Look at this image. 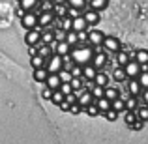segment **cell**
<instances>
[{
	"mask_svg": "<svg viewBox=\"0 0 148 144\" xmlns=\"http://www.w3.org/2000/svg\"><path fill=\"white\" fill-rule=\"evenodd\" d=\"M75 49L69 51V56H71V60L75 62V64L83 66V64H88L92 58V54H94V51H92V47H88V45H73Z\"/></svg>",
	"mask_w": 148,
	"mask_h": 144,
	"instance_id": "1",
	"label": "cell"
},
{
	"mask_svg": "<svg viewBox=\"0 0 148 144\" xmlns=\"http://www.w3.org/2000/svg\"><path fill=\"white\" fill-rule=\"evenodd\" d=\"M122 68H124V73H126L127 79H135V77L141 73V64H139L137 60H133V58H131V60H127Z\"/></svg>",
	"mask_w": 148,
	"mask_h": 144,
	"instance_id": "2",
	"label": "cell"
},
{
	"mask_svg": "<svg viewBox=\"0 0 148 144\" xmlns=\"http://www.w3.org/2000/svg\"><path fill=\"white\" fill-rule=\"evenodd\" d=\"M45 69H47L49 73H56L58 69H62V56L60 54H51L47 58V62H45Z\"/></svg>",
	"mask_w": 148,
	"mask_h": 144,
	"instance_id": "3",
	"label": "cell"
},
{
	"mask_svg": "<svg viewBox=\"0 0 148 144\" xmlns=\"http://www.w3.org/2000/svg\"><path fill=\"white\" fill-rule=\"evenodd\" d=\"M19 21H21L23 28H26V30L36 28L38 26V13H34V11H25V15H23Z\"/></svg>",
	"mask_w": 148,
	"mask_h": 144,
	"instance_id": "4",
	"label": "cell"
},
{
	"mask_svg": "<svg viewBox=\"0 0 148 144\" xmlns=\"http://www.w3.org/2000/svg\"><path fill=\"white\" fill-rule=\"evenodd\" d=\"M49 47L54 54H60V56H64V54H68L69 51H71V45L66 43V41H51Z\"/></svg>",
	"mask_w": 148,
	"mask_h": 144,
	"instance_id": "5",
	"label": "cell"
},
{
	"mask_svg": "<svg viewBox=\"0 0 148 144\" xmlns=\"http://www.w3.org/2000/svg\"><path fill=\"white\" fill-rule=\"evenodd\" d=\"M101 45H103V49L107 51V53H116V51L120 49V41L112 36H105L103 41H101Z\"/></svg>",
	"mask_w": 148,
	"mask_h": 144,
	"instance_id": "6",
	"label": "cell"
},
{
	"mask_svg": "<svg viewBox=\"0 0 148 144\" xmlns=\"http://www.w3.org/2000/svg\"><path fill=\"white\" fill-rule=\"evenodd\" d=\"M90 64L94 66L96 69H103L105 66H107V54H105L103 51H99V53L92 54V58H90Z\"/></svg>",
	"mask_w": 148,
	"mask_h": 144,
	"instance_id": "7",
	"label": "cell"
},
{
	"mask_svg": "<svg viewBox=\"0 0 148 144\" xmlns=\"http://www.w3.org/2000/svg\"><path fill=\"white\" fill-rule=\"evenodd\" d=\"M40 36H41V30L38 28V26L36 28H30L25 36V43L26 45H38L40 43Z\"/></svg>",
	"mask_w": 148,
	"mask_h": 144,
	"instance_id": "8",
	"label": "cell"
},
{
	"mask_svg": "<svg viewBox=\"0 0 148 144\" xmlns=\"http://www.w3.org/2000/svg\"><path fill=\"white\" fill-rule=\"evenodd\" d=\"M53 21H54L53 11H40V13H38V25L43 26V28L51 26V25H53Z\"/></svg>",
	"mask_w": 148,
	"mask_h": 144,
	"instance_id": "9",
	"label": "cell"
},
{
	"mask_svg": "<svg viewBox=\"0 0 148 144\" xmlns=\"http://www.w3.org/2000/svg\"><path fill=\"white\" fill-rule=\"evenodd\" d=\"M83 17H84V21H86L88 26H94V25H98V23H99V11L90 10V8H88V10L83 13Z\"/></svg>",
	"mask_w": 148,
	"mask_h": 144,
	"instance_id": "10",
	"label": "cell"
},
{
	"mask_svg": "<svg viewBox=\"0 0 148 144\" xmlns=\"http://www.w3.org/2000/svg\"><path fill=\"white\" fill-rule=\"evenodd\" d=\"M71 30H75V32H79V30H88V25H86V21H84L83 13L71 19Z\"/></svg>",
	"mask_w": 148,
	"mask_h": 144,
	"instance_id": "11",
	"label": "cell"
},
{
	"mask_svg": "<svg viewBox=\"0 0 148 144\" xmlns=\"http://www.w3.org/2000/svg\"><path fill=\"white\" fill-rule=\"evenodd\" d=\"M81 71H83V79L92 81V79H94V75L98 73V69H96L94 66L88 62V64H83V66H81Z\"/></svg>",
	"mask_w": 148,
	"mask_h": 144,
	"instance_id": "12",
	"label": "cell"
},
{
	"mask_svg": "<svg viewBox=\"0 0 148 144\" xmlns=\"http://www.w3.org/2000/svg\"><path fill=\"white\" fill-rule=\"evenodd\" d=\"M45 86H49L51 90H58V86H60V79H58L56 73H49L47 77H45Z\"/></svg>",
	"mask_w": 148,
	"mask_h": 144,
	"instance_id": "13",
	"label": "cell"
},
{
	"mask_svg": "<svg viewBox=\"0 0 148 144\" xmlns=\"http://www.w3.org/2000/svg\"><path fill=\"white\" fill-rule=\"evenodd\" d=\"M103 32L101 30H88V41H90L92 45H101V41H103Z\"/></svg>",
	"mask_w": 148,
	"mask_h": 144,
	"instance_id": "14",
	"label": "cell"
},
{
	"mask_svg": "<svg viewBox=\"0 0 148 144\" xmlns=\"http://www.w3.org/2000/svg\"><path fill=\"white\" fill-rule=\"evenodd\" d=\"M92 101H94V97H92V94H90L88 90H83V92H81V96L77 97V103H79L83 109L86 107V105H90Z\"/></svg>",
	"mask_w": 148,
	"mask_h": 144,
	"instance_id": "15",
	"label": "cell"
},
{
	"mask_svg": "<svg viewBox=\"0 0 148 144\" xmlns=\"http://www.w3.org/2000/svg\"><path fill=\"white\" fill-rule=\"evenodd\" d=\"M92 81H94V84H98V86H107V84H109V77H107V73H105V71H98V73H96V75H94V79H92Z\"/></svg>",
	"mask_w": 148,
	"mask_h": 144,
	"instance_id": "16",
	"label": "cell"
},
{
	"mask_svg": "<svg viewBox=\"0 0 148 144\" xmlns=\"http://www.w3.org/2000/svg\"><path fill=\"white\" fill-rule=\"evenodd\" d=\"M53 15L54 17H58V19H62V17H66V11H68V6L66 4H53Z\"/></svg>",
	"mask_w": 148,
	"mask_h": 144,
	"instance_id": "17",
	"label": "cell"
},
{
	"mask_svg": "<svg viewBox=\"0 0 148 144\" xmlns=\"http://www.w3.org/2000/svg\"><path fill=\"white\" fill-rule=\"evenodd\" d=\"M107 6H109V0H90L88 2V8L96 10V11H103Z\"/></svg>",
	"mask_w": 148,
	"mask_h": 144,
	"instance_id": "18",
	"label": "cell"
},
{
	"mask_svg": "<svg viewBox=\"0 0 148 144\" xmlns=\"http://www.w3.org/2000/svg\"><path fill=\"white\" fill-rule=\"evenodd\" d=\"M141 84L137 83V79H130V83H127V92H130L131 96H139L141 94Z\"/></svg>",
	"mask_w": 148,
	"mask_h": 144,
	"instance_id": "19",
	"label": "cell"
},
{
	"mask_svg": "<svg viewBox=\"0 0 148 144\" xmlns=\"http://www.w3.org/2000/svg\"><path fill=\"white\" fill-rule=\"evenodd\" d=\"M19 6L23 8L25 11H34L38 8V4H40V0H19Z\"/></svg>",
	"mask_w": 148,
	"mask_h": 144,
	"instance_id": "20",
	"label": "cell"
},
{
	"mask_svg": "<svg viewBox=\"0 0 148 144\" xmlns=\"http://www.w3.org/2000/svg\"><path fill=\"white\" fill-rule=\"evenodd\" d=\"M114 54H116V56H114V62H116V66H120V68H122V66L130 60V54H127L126 51H116Z\"/></svg>",
	"mask_w": 148,
	"mask_h": 144,
	"instance_id": "21",
	"label": "cell"
},
{
	"mask_svg": "<svg viewBox=\"0 0 148 144\" xmlns=\"http://www.w3.org/2000/svg\"><path fill=\"white\" fill-rule=\"evenodd\" d=\"M124 105H126V111H135L139 107V101H137V96H127L124 99Z\"/></svg>",
	"mask_w": 148,
	"mask_h": 144,
	"instance_id": "22",
	"label": "cell"
},
{
	"mask_svg": "<svg viewBox=\"0 0 148 144\" xmlns=\"http://www.w3.org/2000/svg\"><path fill=\"white\" fill-rule=\"evenodd\" d=\"M47 75H49V71L45 69V66L43 68H34V79H36L38 83H43Z\"/></svg>",
	"mask_w": 148,
	"mask_h": 144,
	"instance_id": "23",
	"label": "cell"
},
{
	"mask_svg": "<svg viewBox=\"0 0 148 144\" xmlns=\"http://www.w3.org/2000/svg\"><path fill=\"white\" fill-rule=\"evenodd\" d=\"M94 103H96V107L99 109V112H105L107 109H111V101H109L107 97H98Z\"/></svg>",
	"mask_w": 148,
	"mask_h": 144,
	"instance_id": "24",
	"label": "cell"
},
{
	"mask_svg": "<svg viewBox=\"0 0 148 144\" xmlns=\"http://www.w3.org/2000/svg\"><path fill=\"white\" fill-rule=\"evenodd\" d=\"M135 114H137L139 120L146 122V120H148V107H146V105H139V107L135 109Z\"/></svg>",
	"mask_w": 148,
	"mask_h": 144,
	"instance_id": "25",
	"label": "cell"
},
{
	"mask_svg": "<svg viewBox=\"0 0 148 144\" xmlns=\"http://www.w3.org/2000/svg\"><path fill=\"white\" fill-rule=\"evenodd\" d=\"M45 58L43 56H40V54H32L30 56V64H32V68H43L45 66Z\"/></svg>",
	"mask_w": 148,
	"mask_h": 144,
	"instance_id": "26",
	"label": "cell"
},
{
	"mask_svg": "<svg viewBox=\"0 0 148 144\" xmlns=\"http://www.w3.org/2000/svg\"><path fill=\"white\" fill-rule=\"evenodd\" d=\"M111 109H114L116 112H124V111H126V105H124V99H120V97H114V99L111 101Z\"/></svg>",
	"mask_w": 148,
	"mask_h": 144,
	"instance_id": "27",
	"label": "cell"
},
{
	"mask_svg": "<svg viewBox=\"0 0 148 144\" xmlns=\"http://www.w3.org/2000/svg\"><path fill=\"white\" fill-rule=\"evenodd\" d=\"M51 41H54L53 30H43V32H41V36H40V43H45V45H49Z\"/></svg>",
	"mask_w": 148,
	"mask_h": 144,
	"instance_id": "28",
	"label": "cell"
},
{
	"mask_svg": "<svg viewBox=\"0 0 148 144\" xmlns=\"http://www.w3.org/2000/svg\"><path fill=\"white\" fill-rule=\"evenodd\" d=\"M103 97H107L109 101H112L114 97H118V90L112 88V86H105L103 88Z\"/></svg>",
	"mask_w": 148,
	"mask_h": 144,
	"instance_id": "29",
	"label": "cell"
},
{
	"mask_svg": "<svg viewBox=\"0 0 148 144\" xmlns=\"http://www.w3.org/2000/svg\"><path fill=\"white\" fill-rule=\"evenodd\" d=\"M133 60H137L139 64H146V62H148V53H146L145 49H139L137 53H135Z\"/></svg>",
	"mask_w": 148,
	"mask_h": 144,
	"instance_id": "30",
	"label": "cell"
},
{
	"mask_svg": "<svg viewBox=\"0 0 148 144\" xmlns=\"http://www.w3.org/2000/svg\"><path fill=\"white\" fill-rule=\"evenodd\" d=\"M112 79H114V81H118V83H122V81H126L127 77H126V73H124V68H120V66H116L114 73H112Z\"/></svg>",
	"mask_w": 148,
	"mask_h": 144,
	"instance_id": "31",
	"label": "cell"
},
{
	"mask_svg": "<svg viewBox=\"0 0 148 144\" xmlns=\"http://www.w3.org/2000/svg\"><path fill=\"white\" fill-rule=\"evenodd\" d=\"M56 75H58V79H60V83H69V79H71V73L68 71V69H58L56 71Z\"/></svg>",
	"mask_w": 148,
	"mask_h": 144,
	"instance_id": "32",
	"label": "cell"
},
{
	"mask_svg": "<svg viewBox=\"0 0 148 144\" xmlns=\"http://www.w3.org/2000/svg\"><path fill=\"white\" fill-rule=\"evenodd\" d=\"M66 43H69L73 47V45H77V32L75 30H69V32H66Z\"/></svg>",
	"mask_w": 148,
	"mask_h": 144,
	"instance_id": "33",
	"label": "cell"
},
{
	"mask_svg": "<svg viewBox=\"0 0 148 144\" xmlns=\"http://www.w3.org/2000/svg\"><path fill=\"white\" fill-rule=\"evenodd\" d=\"M69 86H71V90L83 88V77H71V79H69Z\"/></svg>",
	"mask_w": 148,
	"mask_h": 144,
	"instance_id": "34",
	"label": "cell"
},
{
	"mask_svg": "<svg viewBox=\"0 0 148 144\" xmlns=\"http://www.w3.org/2000/svg\"><path fill=\"white\" fill-rule=\"evenodd\" d=\"M38 54H40V56H43L45 60H47V58L51 56V54H53V51H51V47L49 45H45V43H41V47L38 49Z\"/></svg>",
	"mask_w": 148,
	"mask_h": 144,
	"instance_id": "35",
	"label": "cell"
},
{
	"mask_svg": "<svg viewBox=\"0 0 148 144\" xmlns=\"http://www.w3.org/2000/svg\"><path fill=\"white\" fill-rule=\"evenodd\" d=\"M66 4H69L71 8H77V10H84L86 8V0H66Z\"/></svg>",
	"mask_w": 148,
	"mask_h": 144,
	"instance_id": "36",
	"label": "cell"
},
{
	"mask_svg": "<svg viewBox=\"0 0 148 144\" xmlns=\"http://www.w3.org/2000/svg\"><path fill=\"white\" fill-rule=\"evenodd\" d=\"M135 120H137V114H135V111H126V114H124V122H126L127 126H131Z\"/></svg>",
	"mask_w": 148,
	"mask_h": 144,
	"instance_id": "37",
	"label": "cell"
},
{
	"mask_svg": "<svg viewBox=\"0 0 148 144\" xmlns=\"http://www.w3.org/2000/svg\"><path fill=\"white\" fill-rule=\"evenodd\" d=\"M88 92H90L92 97H96V99H98V97H103V86H98V84H94Z\"/></svg>",
	"mask_w": 148,
	"mask_h": 144,
	"instance_id": "38",
	"label": "cell"
},
{
	"mask_svg": "<svg viewBox=\"0 0 148 144\" xmlns=\"http://www.w3.org/2000/svg\"><path fill=\"white\" fill-rule=\"evenodd\" d=\"M60 28H62V30H66V32H69V30H71V19H69L68 15L60 19Z\"/></svg>",
	"mask_w": 148,
	"mask_h": 144,
	"instance_id": "39",
	"label": "cell"
},
{
	"mask_svg": "<svg viewBox=\"0 0 148 144\" xmlns=\"http://www.w3.org/2000/svg\"><path fill=\"white\" fill-rule=\"evenodd\" d=\"M53 36H54V41H64V40H66V30L54 28V30H53Z\"/></svg>",
	"mask_w": 148,
	"mask_h": 144,
	"instance_id": "40",
	"label": "cell"
},
{
	"mask_svg": "<svg viewBox=\"0 0 148 144\" xmlns=\"http://www.w3.org/2000/svg\"><path fill=\"white\" fill-rule=\"evenodd\" d=\"M103 114H105V118H107L109 122H114V120L118 118V114H120V112H116L114 109H107V111H105Z\"/></svg>",
	"mask_w": 148,
	"mask_h": 144,
	"instance_id": "41",
	"label": "cell"
},
{
	"mask_svg": "<svg viewBox=\"0 0 148 144\" xmlns=\"http://www.w3.org/2000/svg\"><path fill=\"white\" fill-rule=\"evenodd\" d=\"M62 99H64V94H62L60 90H53V94H51V101H53L54 105H58Z\"/></svg>",
	"mask_w": 148,
	"mask_h": 144,
	"instance_id": "42",
	"label": "cell"
},
{
	"mask_svg": "<svg viewBox=\"0 0 148 144\" xmlns=\"http://www.w3.org/2000/svg\"><path fill=\"white\" fill-rule=\"evenodd\" d=\"M135 79H137V83L141 84V88H146L148 86V73H139Z\"/></svg>",
	"mask_w": 148,
	"mask_h": 144,
	"instance_id": "43",
	"label": "cell"
},
{
	"mask_svg": "<svg viewBox=\"0 0 148 144\" xmlns=\"http://www.w3.org/2000/svg\"><path fill=\"white\" fill-rule=\"evenodd\" d=\"M77 43H88V32L86 30H79L77 32Z\"/></svg>",
	"mask_w": 148,
	"mask_h": 144,
	"instance_id": "44",
	"label": "cell"
},
{
	"mask_svg": "<svg viewBox=\"0 0 148 144\" xmlns=\"http://www.w3.org/2000/svg\"><path fill=\"white\" fill-rule=\"evenodd\" d=\"M64 101H66V103H69V105H73V103H77V96H75V94H73V90H71V92H69V94H66V96H64Z\"/></svg>",
	"mask_w": 148,
	"mask_h": 144,
	"instance_id": "45",
	"label": "cell"
},
{
	"mask_svg": "<svg viewBox=\"0 0 148 144\" xmlns=\"http://www.w3.org/2000/svg\"><path fill=\"white\" fill-rule=\"evenodd\" d=\"M130 127H131V129H133V131H141L143 127H145V122H143V120H139V118H137V120H135V122L131 124Z\"/></svg>",
	"mask_w": 148,
	"mask_h": 144,
	"instance_id": "46",
	"label": "cell"
},
{
	"mask_svg": "<svg viewBox=\"0 0 148 144\" xmlns=\"http://www.w3.org/2000/svg\"><path fill=\"white\" fill-rule=\"evenodd\" d=\"M68 112H71V114H79V112H83V107H81L79 103H73V105H69Z\"/></svg>",
	"mask_w": 148,
	"mask_h": 144,
	"instance_id": "47",
	"label": "cell"
},
{
	"mask_svg": "<svg viewBox=\"0 0 148 144\" xmlns=\"http://www.w3.org/2000/svg\"><path fill=\"white\" fill-rule=\"evenodd\" d=\"M58 90L62 92V94H69V92H71V86H69V83H60V86H58Z\"/></svg>",
	"mask_w": 148,
	"mask_h": 144,
	"instance_id": "48",
	"label": "cell"
},
{
	"mask_svg": "<svg viewBox=\"0 0 148 144\" xmlns=\"http://www.w3.org/2000/svg\"><path fill=\"white\" fill-rule=\"evenodd\" d=\"M69 73H71V77H83V71H81V66L79 64H77L75 68L69 69Z\"/></svg>",
	"mask_w": 148,
	"mask_h": 144,
	"instance_id": "49",
	"label": "cell"
},
{
	"mask_svg": "<svg viewBox=\"0 0 148 144\" xmlns=\"http://www.w3.org/2000/svg\"><path fill=\"white\" fill-rule=\"evenodd\" d=\"M51 10H53V2H51V0H43L40 11H51Z\"/></svg>",
	"mask_w": 148,
	"mask_h": 144,
	"instance_id": "50",
	"label": "cell"
},
{
	"mask_svg": "<svg viewBox=\"0 0 148 144\" xmlns=\"http://www.w3.org/2000/svg\"><path fill=\"white\" fill-rule=\"evenodd\" d=\"M51 94H53V90H51L49 86H45L43 90H41V97H43V99H51Z\"/></svg>",
	"mask_w": 148,
	"mask_h": 144,
	"instance_id": "51",
	"label": "cell"
},
{
	"mask_svg": "<svg viewBox=\"0 0 148 144\" xmlns=\"http://www.w3.org/2000/svg\"><path fill=\"white\" fill-rule=\"evenodd\" d=\"M58 109H60V111H64V112H68L69 111V103H66V101L62 99L60 103H58Z\"/></svg>",
	"mask_w": 148,
	"mask_h": 144,
	"instance_id": "52",
	"label": "cell"
},
{
	"mask_svg": "<svg viewBox=\"0 0 148 144\" xmlns=\"http://www.w3.org/2000/svg\"><path fill=\"white\" fill-rule=\"evenodd\" d=\"M28 54L32 56V54H38V47L36 45H28Z\"/></svg>",
	"mask_w": 148,
	"mask_h": 144,
	"instance_id": "53",
	"label": "cell"
},
{
	"mask_svg": "<svg viewBox=\"0 0 148 144\" xmlns=\"http://www.w3.org/2000/svg\"><path fill=\"white\" fill-rule=\"evenodd\" d=\"M15 15H17V17H19V19H21V17H23V15H25V10H23V8H21V6H19V8H17V10H15Z\"/></svg>",
	"mask_w": 148,
	"mask_h": 144,
	"instance_id": "54",
	"label": "cell"
},
{
	"mask_svg": "<svg viewBox=\"0 0 148 144\" xmlns=\"http://www.w3.org/2000/svg\"><path fill=\"white\" fill-rule=\"evenodd\" d=\"M141 73H148V66L146 64H141Z\"/></svg>",
	"mask_w": 148,
	"mask_h": 144,
	"instance_id": "55",
	"label": "cell"
},
{
	"mask_svg": "<svg viewBox=\"0 0 148 144\" xmlns=\"http://www.w3.org/2000/svg\"><path fill=\"white\" fill-rule=\"evenodd\" d=\"M92 86H94V81H86V90H90Z\"/></svg>",
	"mask_w": 148,
	"mask_h": 144,
	"instance_id": "56",
	"label": "cell"
},
{
	"mask_svg": "<svg viewBox=\"0 0 148 144\" xmlns=\"http://www.w3.org/2000/svg\"><path fill=\"white\" fill-rule=\"evenodd\" d=\"M53 4H66V0H51Z\"/></svg>",
	"mask_w": 148,
	"mask_h": 144,
	"instance_id": "57",
	"label": "cell"
}]
</instances>
